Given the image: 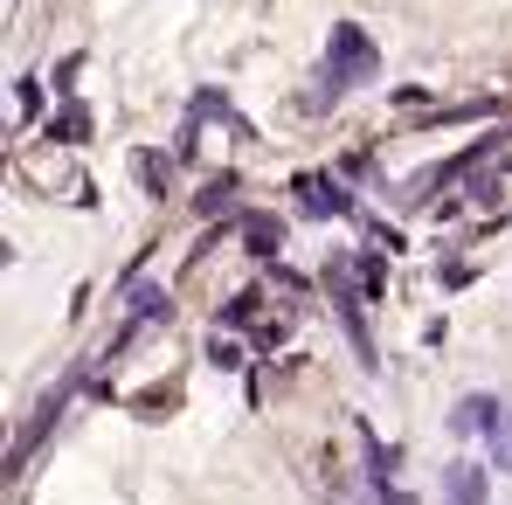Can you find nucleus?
<instances>
[{
    "instance_id": "nucleus-3",
    "label": "nucleus",
    "mask_w": 512,
    "mask_h": 505,
    "mask_svg": "<svg viewBox=\"0 0 512 505\" xmlns=\"http://www.w3.org/2000/svg\"><path fill=\"white\" fill-rule=\"evenodd\" d=\"M84 381H90V367H70V374H63V381H56V388H49V395L35 402V416L21 422V436H14V471H21V464L35 457V443H42V436H49V429L63 422V409H70V395H77Z\"/></svg>"
},
{
    "instance_id": "nucleus-17",
    "label": "nucleus",
    "mask_w": 512,
    "mask_h": 505,
    "mask_svg": "<svg viewBox=\"0 0 512 505\" xmlns=\"http://www.w3.org/2000/svg\"><path fill=\"white\" fill-rule=\"evenodd\" d=\"M208 360H215V367H222V374H229V367H243V346H236V339H208Z\"/></svg>"
},
{
    "instance_id": "nucleus-16",
    "label": "nucleus",
    "mask_w": 512,
    "mask_h": 505,
    "mask_svg": "<svg viewBox=\"0 0 512 505\" xmlns=\"http://www.w3.org/2000/svg\"><path fill=\"white\" fill-rule=\"evenodd\" d=\"M14 111H21V118H42V84H35V77L14 84Z\"/></svg>"
},
{
    "instance_id": "nucleus-2",
    "label": "nucleus",
    "mask_w": 512,
    "mask_h": 505,
    "mask_svg": "<svg viewBox=\"0 0 512 505\" xmlns=\"http://www.w3.org/2000/svg\"><path fill=\"white\" fill-rule=\"evenodd\" d=\"M353 256H333L326 263V291H333V312H340V326L346 339H353V353L367 360V374H381V353H374V333H367V312H360V298L367 291H353V270H346Z\"/></svg>"
},
{
    "instance_id": "nucleus-4",
    "label": "nucleus",
    "mask_w": 512,
    "mask_h": 505,
    "mask_svg": "<svg viewBox=\"0 0 512 505\" xmlns=\"http://www.w3.org/2000/svg\"><path fill=\"white\" fill-rule=\"evenodd\" d=\"M353 208H360V201L346 194L333 173H298V215H305V222H340Z\"/></svg>"
},
{
    "instance_id": "nucleus-8",
    "label": "nucleus",
    "mask_w": 512,
    "mask_h": 505,
    "mask_svg": "<svg viewBox=\"0 0 512 505\" xmlns=\"http://www.w3.org/2000/svg\"><path fill=\"white\" fill-rule=\"evenodd\" d=\"M243 243L263 270H277V256H284V222L277 215H243Z\"/></svg>"
},
{
    "instance_id": "nucleus-10",
    "label": "nucleus",
    "mask_w": 512,
    "mask_h": 505,
    "mask_svg": "<svg viewBox=\"0 0 512 505\" xmlns=\"http://www.w3.org/2000/svg\"><path fill=\"white\" fill-rule=\"evenodd\" d=\"M236 187H243V180H236V173H215V180H208V187H201V201H194V215H201V222H215V215H222V208H229V194H236Z\"/></svg>"
},
{
    "instance_id": "nucleus-1",
    "label": "nucleus",
    "mask_w": 512,
    "mask_h": 505,
    "mask_svg": "<svg viewBox=\"0 0 512 505\" xmlns=\"http://www.w3.org/2000/svg\"><path fill=\"white\" fill-rule=\"evenodd\" d=\"M374 70H381L374 35H367L360 21H340V28H333V42H326V70H319V84H312V97H305V111L340 104L353 84H374Z\"/></svg>"
},
{
    "instance_id": "nucleus-12",
    "label": "nucleus",
    "mask_w": 512,
    "mask_h": 505,
    "mask_svg": "<svg viewBox=\"0 0 512 505\" xmlns=\"http://www.w3.org/2000/svg\"><path fill=\"white\" fill-rule=\"evenodd\" d=\"M132 167H139V180H146V194H153V201H167V187H173V160H160V153H139Z\"/></svg>"
},
{
    "instance_id": "nucleus-14",
    "label": "nucleus",
    "mask_w": 512,
    "mask_h": 505,
    "mask_svg": "<svg viewBox=\"0 0 512 505\" xmlns=\"http://www.w3.org/2000/svg\"><path fill=\"white\" fill-rule=\"evenodd\" d=\"M250 319H256V291H236V298L215 312V326H250Z\"/></svg>"
},
{
    "instance_id": "nucleus-15",
    "label": "nucleus",
    "mask_w": 512,
    "mask_h": 505,
    "mask_svg": "<svg viewBox=\"0 0 512 505\" xmlns=\"http://www.w3.org/2000/svg\"><path fill=\"white\" fill-rule=\"evenodd\" d=\"M485 443H492V464H499V471L512 478V409H506V422H499V429H492Z\"/></svg>"
},
{
    "instance_id": "nucleus-9",
    "label": "nucleus",
    "mask_w": 512,
    "mask_h": 505,
    "mask_svg": "<svg viewBox=\"0 0 512 505\" xmlns=\"http://www.w3.org/2000/svg\"><path fill=\"white\" fill-rule=\"evenodd\" d=\"M132 319H139V326H160V319H173L167 284H139V291H132Z\"/></svg>"
},
{
    "instance_id": "nucleus-18",
    "label": "nucleus",
    "mask_w": 512,
    "mask_h": 505,
    "mask_svg": "<svg viewBox=\"0 0 512 505\" xmlns=\"http://www.w3.org/2000/svg\"><path fill=\"white\" fill-rule=\"evenodd\" d=\"M381 505H423V499H416V492H402V485H395V492H381Z\"/></svg>"
},
{
    "instance_id": "nucleus-7",
    "label": "nucleus",
    "mask_w": 512,
    "mask_h": 505,
    "mask_svg": "<svg viewBox=\"0 0 512 505\" xmlns=\"http://www.w3.org/2000/svg\"><path fill=\"white\" fill-rule=\"evenodd\" d=\"M360 443H367V485H374V499L381 492H395V471H402V450L395 443H381L367 422H360Z\"/></svg>"
},
{
    "instance_id": "nucleus-13",
    "label": "nucleus",
    "mask_w": 512,
    "mask_h": 505,
    "mask_svg": "<svg viewBox=\"0 0 512 505\" xmlns=\"http://www.w3.org/2000/svg\"><path fill=\"white\" fill-rule=\"evenodd\" d=\"M360 256V291H367V298H381V291H388V270H381V250H353Z\"/></svg>"
},
{
    "instance_id": "nucleus-5",
    "label": "nucleus",
    "mask_w": 512,
    "mask_h": 505,
    "mask_svg": "<svg viewBox=\"0 0 512 505\" xmlns=\"http://www.w3.org/2000/svg\"><path fill=\"white\" fill-rule=\"evenodd\" d=\"M499 422H506V402L478 388V395H464V402L450 409V436H492Z\"/></svg>"
},
{
    "instance_id": "nucleus-6",
    "label": "nucleus",
    "mask_w": 512,
    "mask_h": 505,
    "mask_svg": "<svg viewBox=\"0 0 512 505\" xmlns=\"http://www.w3.org/2000/svg\"><path fill=\"white\" fill-rule=\"evenodd\" d=\"M485 499H492L485 464H450L443 471V505H485Z\"/></svg>"
},
{
    "instance_id": "nucleus-11",
    "label": "nucleus",
    "mask_w": 512,
    "mask_h": 505,
    "mask_svg": "<svg viewBox=\"0 0 512 505\" xmlns=\"http://www.w3.org/2000/svg\"><path fill=\"white\" fill-rule=\"evenodd\" d=\"M49 139H70V146H84V139H90V111H84V104H63V111L49 118Z\"/></svg>"
}]
</instances>
